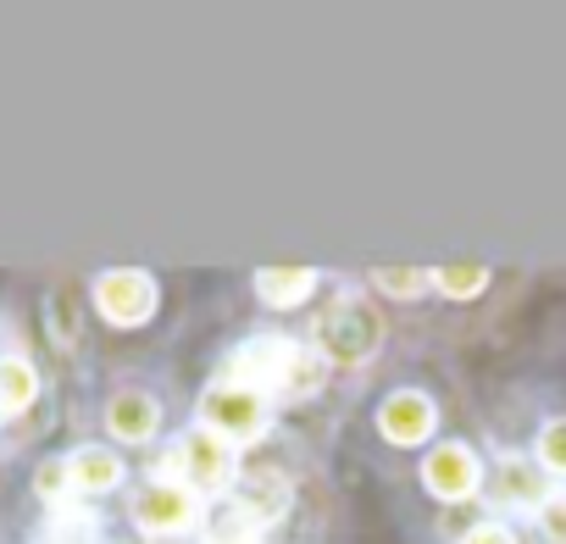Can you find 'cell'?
<instances>
[{"mask_svg": "<svg viewBox=\"0 0 566 544\" xmlns=\"http://www.w3.org/2000/svg\"><path fill=\"white\" fill-rule=\"evenodd\" d=\"M323 356H328V367L339 373H361V367H373L378 356H384V345H389V317H384V306L356 284V279H334V295L328 301H317V317H312V334H306Z\"/></svg>", "mask_w": 566, "mask_h": 544, "instance_id": "cell-1", "label": "cell"}, {"mask_svg": "<svg viewBox=\"0 0 566 544\" xmlns=\"http://www.w3.org/2000/svg\"><path fill=\"white\" fill-rule=\"evenodd\" d=\"M428 279H433V312H444L467 328L505 317L533 284L527 272H505V266H483V261H444V266H428Z\"/></svg>", "mask_w": 566, "mask_h": 544, "instance_id": "cell-2", "label": "cell"}, {"mask_svg": "<svg viewBox=\"0 0 566 544\" xmlns=\"http://www.w3.org/2000/svg\"><path fill=\"white\" fill-rule=\"evenodd\" d=\"M483 483H489V444L483 433H444L439 444H428L417 456V489L461 516V511H478L483 505Z\"/></svg>", "mask_w": 566, "mask_h": 544, "instance_id": "cell-3", "label": "cell"}, {"mask_svg": "<svg viewBox=\"0 0 566 544\" xmlns=\"http://www.w3.org/2000/svg\"><path fill=\"white\" fill-rule=\"evenodd\" d=\"M450 395H439L433 384H395L378 411H373V428H378V444L395 450V456H422L428 444H439L450 433Z\"/></svg>", "mask_w": 566, "mask_h": 544, "instance_id": "cell-4", "label": "cell"}, {"mask_svg": "<svg viewBox=\"0 0 566 544\" xmlns=\"http://www.w3.org/2000/svg\"><path fill=\"white\" fill-rule=\"evenodd\" d=\"M195 422L244 456V450H255V444L272 433V422H277V406H272L261 389H250V384L211 378V384L195 395Z\"/></svg>", "mask_w": 566, "mask_h": 544, "instance_id": "cell-5", "label": "cell"}, {"mask_svg": "<svg viewBox=\"0 0 566 544\" xmlns=\"http://www.w3.org/2000/svg\"><path fill=\"white\" fill-rule=\"evenodd\" d=\"M239 467H244V456H239L233 444H222L217 433H206L200 422H189V428H178L172 444L161 450L156 478H178V483L195 489L200 500H222V494H233Z\"/></svg>", "mask_w": 566, "mask_h": 544, "instance_id": "cell-6", "label": "cell"}, {"mask_svg": "<svg viewBox=\"0 0 566 544\" xmlns=\"http://www.w3.org/2000/svg\"><path fill=\"white\" fill-rule=\"evenodd\" d=\"M489 444V483H483V511H500L511 522H533V511L555 494L544 467L505 433H483Z\"/></svg>", "mask_w": 566, "mask_h": 544, "instance_id": "cell-7", "label": "cell"}, {"mask_svg": "<svg viewBox=\"0 0 566 544\" xmlns=\"http://www.w3.org/2000/svg\"><path fill=\"white\" fill-rule=\"evenodd\" d=\"M90 312L106 328H117V334L145 328L161 312L156 272H145V266H106V272H95V279H90Z\"/></svg>", "mask_w": 566, "mask_h": 544, "instance_id": "cell-8", "label": "cell"}, {"mask_svg": "<svg viewBox=\"0 0 566 544\" xmlns=\"http://www.w3.org/2000/svg\"><path fill=\"white\" fill-rule=\"evenodd\" d=\"M101 433L112 450H150L167 433V400L150 384H128L117 378L101 395Z\"/></svg>", "mask_w": 566, "mask_h": 544, "instance_id": "cell-9", "label": "cell"}, {"mask_svg": "<svg viewBox=\"0 0 566 544\" xmlns=\"http://www.w3.org/2000/svg\"><path fill=\"white\" fill-rule=\"evenodd\" d=\"M200 516H206V500L195 489H184L178 478H139L134 494H128V522L145 533V538H184V533H200Z\"/></svg>", "mask_w": 566, "mask_h": 544, "instance_id": "cell-10", "label": "cell"}, {"mask_svg": "<svg viewBox=\"0 0 566 544\" xmlns=\"http://www.w3.org/2000/svg\"><path fill=\"white\" fill-rule=\"evenodd\" d=\"M505 439H516L544 467V478L555 489H566V400H555V395H522Z\"/></svg>", "mask_w": 566, "mask_h": 544, "instance_id": "cell-11", "label": "cell"}, {"mask_svg": "<svg viewBox=\"0 0 566 544\" xmlns=\"http://www.w3.org/2000/svg\"><path fill=\"white\" fill-rule=\"evenodd\" d=\"M84 317H90V284H78L73 272H56V279H45L40 323H45V339H51L62 356H78V345H84Z\"/></svg>", "mask_w": 566, "mask_h": 544, "instance_id": "cell-12", "label": "cell"}, {"mask_svg": "<svg viewBox=\"0 0 566 544\" xmlns=\"http://www.w3.org/2000/svg\"><path fill=\"white\" fill-rule=\"evenodd\" d=\"M328 284H334V279H328V272H317V266H266V272H255V279H250V295H255L261 312L290 317V312L317 306V295H323Z\"/></svg>", "mask_w": 566, "mask_h": 544, "instance_id": "cell-13", "label": "cell"}, {"mask_svg": "<svg viewBox=\"0 0 566 544\" xmlns=\"http://www.w3.org/2000/svg\"><path fill=\"white\" fill-rule=\"evenodd\" d=\"M62 461H67V489H73L78 505H84V500H106V494H117V489L128 483V461H123V450H112L106 439L78 444V450L62 456Z\"/></svg>", "mask_w": 566, "mask_h": 544, "instance_id": "cell-14", "label": "cell"}, {"mask_svg": "<svg viewBox=\"0 0 566 544\" xmlns=\"http://www.w3.org/2000/svg\"><path fill=\"white\" fill-rule=\"evenodd\" d=\"M328 378H334V367H328V356L312 345V339H295L290 345V362H283V378H277V406H312L323 389H328Z\"/></svg>", "mask_w": 566, "mask_h": 544, "instance_id": "cell-15", "label": "cell"}, {"mask_svg": "<svg viewBox=\"0 0 566 544\" xmlns=\"http://www.w3.org/2000/svg\"><path fill=\"white\" fill-rule=\"evenodd\" d=\"M40 395H45L40 362H34L23 345L0 351V422H18V417H29V411L40 406Z\"/></svg>", "mask_w": 566, "mask_h": 544, "instance_id": "cell-16", "label": "cell"}, {"mask_svg": "<svg viewBox=\"0 0 566 544\" xmlns=\"http://www.w3.org/2000/svg\"><path fill=\"white\" fill-rule=\"evenodd\" d=\"M361 290L378 295V306H406V312H428L433 306V279H428V266H367Z\"/></svg>", "mask_w": 566, "mask_h": 544, "instance_id": "cell-17", "label": "cell"}, {"mask_svg": "<svg viewBox=\"0 0 566 544\" xmlns=\"http://www.w3.org/2000/svg\"><path fill=\"white\" fill-rule=\"evenodd\" d=\"M261 533H266L261 516H255L239 494L206 500V516H200V538H206V544H255Z\"/></svg>", "mask_w": 566, "mask_h": 544, "instance_id": "cell-18", "label": "cell"}, {"mask_svg": "<svg viewBox=\"0 0 566 544\" xmlns=\"http://www.w3.org/2000/svg\"><path fill=\"white\" fill-rule=\"evenodd\" d=\"M444 544H538V538L527 533V522H511V516L478 505V511H461L450 522V538Z\"/></svg>", "mask_w": 566, "mask_h": 544, "instance_id": "cell-19", "label": "cell"}, {"mask_svg": "<svg viewBox=\"0 0 566 544\" xmlns=\"http://www.w3.org/2000/svg\"><path fill=\"white\" fill-rule=\"evenodd\" d=\"M40 544H95V511H84L78 500L56 505L51 522L40 527Z\"/></svg>", "mask_w": 566, "mask_h": 544, "instance_id": "cell-20", "label": "cell"}, {"mask_svg": "<svg viewBox=\"0 0 566 544\" xmlns=\"http://www.w3.org/2000/svg\"><path fill=\"white\" fill-rule=\"evenodd\" d=\"M34 494L56 511V505H73V489H67V461H40L34 472Z\"/></svg>", "mask_w": 566, "mask_h": 544, "instance_id": "cell-21", "label": "cell"}, {"mask_svg": "<svg viewBox=\"0 0 566 544\" xmlns=\"http://www.w3.org/2000/svg\"><path fill=\"white\" fill-rule=\"evenodd\" d=\"M255 544H266V538H255Z\"/></svg>", "mask_w": 566, "mask_h": 544, "instance_id": "cell-22", "label": "cell"}, {"mask_svg": "<svg viewBox=\"0 0 566 544\" xmlns=\"http://www.w3.org/2000/svg\"><path fill=\"white\" fill-rule=\"evenodd\" d=\"M0 428H7V422H0Z\"/></svg>", "mask_w": 566, "mask_h": 544, "instance_id": "cell-23", "label": "cell"}]
</instances>
